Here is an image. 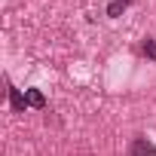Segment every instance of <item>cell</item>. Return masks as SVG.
Here are the masks:
<instances>
[{
    "label": "cell",
    "mask_w": 156,
    "mask_h": 156,
    "mask_svg": "<svg viewBox=\"0 0 156 156\" xmlns=\"http://www.w3.org/2000/svg\"><path fill=\"white\" fill-rule=\"evenodd\" d=\"M25 98H28V107H34V110H43L46 107V95L40 89H25Z\"/></svg>",
    "instance_id": "obj_3"
},
{
    "label": "cell",
    "mask_w": 156,
    "mask_h": 156,
    "mask_svg": "<svg viewBox=\"0 0 156 156\" xmlns=\"http://www.w3.org/2000/svg\"><path fill=\"white\" fill-rule=\"evenodd\" d=\"M126 12V3H122V0H110V3H107V19H119Z\"/></svg>",
    "instance_id": "obj_5"
},
{
    "label": "cell",
    "mask_w": 156,
    "mask_h": 156,
    "mask_svg": "<svg viewBox=\"0 0 156 156\" xmlns=\"http://www.w3.org/2000/svg\"><path fill=\"white\" fill-rule=\"evenodd\" d=\"M129 156H156V144L144 135H135L129 144Z\"/></svg>",
    "instance_id": "obj_1"
},
{
    "label": "cell",
    "mask_w": 156,
    "mask_h": 156,
    "mask_svg": "<svg viewBox=\"0 0 156 156\" xmlns=\"http://www.w3.org/2000/svg\"><path fill=\"white\" fill-rule=\"evenodd\" d=\"M141 52H144V58L156 61V40H153V37H144V40H141Z\"/></svg>",
    "instance_id": "obj_4"
},
{
    "label": "cell",
    "mask_w": 156,
    "mask_h": 156,
    "mask_svg": "<svg viewBox=\"0 0 156 156\" xmlns=\"http://www.w3.org/2000/svg\"><path fill=\"white\" fill-rule=\"evenodd\" d=\"M122 3H126V6H132V3H135V0H122Z\"/></svg>",
    "instance_id": "obj_6"
},
{
    "label": "cell",
    "mask_w": 156,
    "mask_h": 156,
    "mask_svg": "<svg viewBox=\"0 0 156 156\" xmlns=\"http://www.w3.org/2000/svg\"><path fill=\"white\" fill-rule=\"evenodd\" d=\"M9 107H12L16 113H25V110H28V98H25L16 86H9Z\"/></svg>",
    "instance_id": "obj_2"
}]
</instances>
